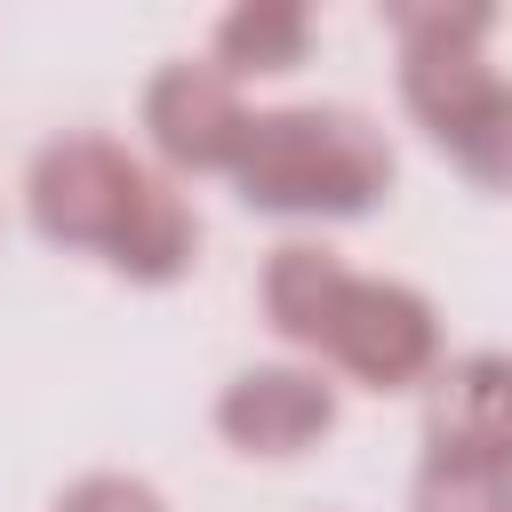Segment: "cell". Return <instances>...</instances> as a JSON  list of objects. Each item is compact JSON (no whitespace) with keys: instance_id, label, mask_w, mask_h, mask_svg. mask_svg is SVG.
Listing matches in <instances>:
<instances>
[{"instance_id":"obj_1","label":"cell","mask_w":512,"mask_h":512,"mask_svg":"<svg viewBox=\"0 0 512 512\" xmlns=\"http://www.w3.org/2000/svg\"><path fill=\"white\" fill-rule=\"evenodd\" d=\"M24 216L48 248L96 256L136 288H176L200 264V208L120 136H48L24 168Z\"/></svg>"},{"instance_id":"obj_2","label":"cell","mask_w":512,"mask_h":512,"mask_svg":"<svg viewBox=\"0 0 512 512\" xmlns=\"http://www.w3.org/2000/svg\"><path fill=\"white\" fill-rule=\"evenodd\" d=\"M256 304H264V328L288 352L352 376L360 392H416L448 360L440 304L424 288L384 280V272H352L320 240H280L264 256Z\"/></svg>"},{"instance_id":"obj_3","label":"cell","mask_w":512,"mask_h":512,"mask_svg":"<svg viewBox=\"0 0 512 512\" xmlns=\"http://www.w3.org/2000/svg\"><path fill=\"white\" fill-rule=\"evenodd\" d=\"M400 40V104L448 152V168L480 192H512V80L488 64L496 8L480 0H392Z\"/></svg>"},{"instance_id":"obj_4","label":"cell","mask_w":512,"mask_h":512,"mask_svg":"<svg viewBox=\"0 0 512 512\" xmlns=\"http://www.w3.org/2000/svg\"><path fill=\"white\" fill-rule=\"evenodd\" d=\"M400 152L360 104H272L248 112L232 192L256 216L288 224H360L392 200Z\"/></svg>"},{"instance_id":"obj_5","label":"cell","mask_w":512,"mask_h":512,"mask_svg":"<svg viewBox=\"0 0 512 512\" xmlns=\"http://www.w3.org/2000/svg\"><path fill=\"white\" fill-rule=\"evenodd\" d=\"M136 120H144V144H152V160L168 176H232L240 136H248V104H240V88L208 56L200 64L192 56H168L144 80Z\"/></svg>"},{"instance_id":"obj_6","label":"cell","mask_w":512,"mask_h":512,"mask_svg":"<svg viewBox=\"0 0 512 512\" xmlns=\"http://www.w3.org/2000/svg\"><path fill=\"white\" fill-rule=\"evenodd\" d=\"M208 424H216L224 448L280 464V456H304L336 432V384L312 360H256V368L224 376Z\"/></svg>"},{"instance_id":"obj_7","label":"cell","mask_w":512,"mask_h":512,"mask_svg":"<svg viewBox=\"0 0 512 512\" xmlns=\"http://www.w3.org/2000/svg\"><path fill=\"white\" fill-rule=\"evenodd\" d=\"M424 456L512 472V352L480 344L432 368L424 384Z\"/></svg>"},{"instance_id":"obj_8","label":"cell","mask_w":512,"mask_h":512,"mask_svg":"<svg viewBox=\"0 0 512 512\" xmlns=\"http://www.w3.org/2000/svg\"><path fill=\"white\" fill-rule=\"evenodd\" d=\"M312 56V8L304 0H240L216 16L208 32V64L240 88V80H280Z\"/></svg>"},{"instance_id":"obj_9","label":"cell","mask_w":512,"mask_h":512,"mask_svg":"<svg viewBox=\"0 0 512 512\" xmlns=\"http://www.w3.org/2000/svg\"><path fill=\"white\" fill-rule=\"evenodd\" d=\"M408 512H512V472L424 456L416 480H408Z\"/></svg>"},{"instance_id":"obj_10","label":"cell","mask_w":512,"mask_h":512,"mask_svg":"<svg viewBox=\"0 0 512 512\" xmlns=\"http://www.w3.org/2000/svg\"><path fill=\"white\" fill-rule=\"evenodd\" d=\"M48 512H168V496L144 472H80L72 488H56Z\"/></svg>"}]
</instances>
